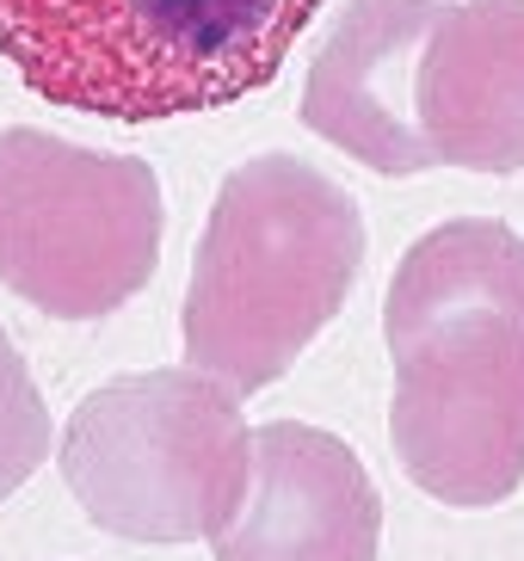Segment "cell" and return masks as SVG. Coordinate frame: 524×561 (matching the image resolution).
I'll return each instance as SVG.
<instances>
[{
	"mask_svg": "<svg viewBox=\"0 0 524 561\" xmlns=\"http://www.w3.org/2000/svg\"><path fill=\"white\" fill-rule=\"evenodd\" d=\"M395 364L389 445L420 494L481 512L524 481V234L438 222L401 253L383 302Z\"/></svg>",
	"mask_w": 524,
	"mask_h": 561,
	"instance_id": "6da1fadb",
	"label": "cell"
},
{
	"mask_svg": "<svg viewBox=\"0 0 524 561\" xmlns=\"http://www.w3.org/2000/svg\"><path fill=\"white\" fill-rule=\"evenodd\" d=\"M364 216L303 154H253L223 180L185 284V364L260 396L352 297Z\"/></svg>",
	"mask_w": 524,
	"mask_h": 561,
	"instance_id": "7a4b0ae2",
	"label": "cell"
},
{
	"mask_svg": "<svg viewBox=\"0 0 524 561\" xmlns=\"http://www.w3.org/2000/svg\"><path fill=\"white\" fill-rule=\"evenodd\" d=\"M315 13L321 0H0V56L62 112L167 124L272 87Z\"/></svg>",
	"mask_w": 524,
	"mask_h": 561,
	"instance_id": "3957f363",
	"label": "cell"
},
{
	"mask_svg": "<svg viewBox=\"0 0 524 561\" xmlns=\"http://www.w3.org/2000/svg\"><path fill=\"white\" fill-rule=\"evenodd\" d=\"M253 426L241 396L204 370L99 382L62 432L75 506L124 543H197L241 506Z\"/></svg>",
	"mask_w": 524,
	"mask_h": 561,
	"instance_id": "277c9868",
	"label": "cell"
},
{
	"mask_svg": "<svg viewBox=\"0 0 524 561\" xmlns=\"http://www.w3.org/2000/svg\"><path fill=\"white\" fill-rule=\"evenodd\" d=\"M161 180L136 154L0 130V290L56 321H105L155 278Z\"/></svg>",
	"mask_w": 524,
	"mask_h": 561,
	"instance_id": "5b68a950",
	"label": "cell"
},
{
	"mask_svg": "<svg viewBox=\"0 0 524 561\" xmlns=\"http://www.w3.org/2000/svg\"><path fill=\"white\" fill-rule=\"evenodd\" d=\"M413 173L524 167V0H444L408 62Z\"/></svg>",
	"mask_w": 524,
	"mask_h": 561,
	"instance_id": "8992f818",
	"label": "cell"
},
{
	"mask_svg": "<svg viewBox=\"0 0 524 561\" xmlns=\"http://www.w3.org/2000/svg\"><path fill=\"white\" fill-rule=\"evenodd\" d=\"M210 549L216 561H377L383 494L345 438L272 420L253 426L247 494Z\"/></svg>",
	"mask_w": 524,
	"mask_h": 561,
	"instance_id": "52a82bcc",
	"label": "cell"
},
{
	"mask_svg": "<svg viewBox=\"0 0 524 561\" xmlns=\"http://www.w3.org/2000/svg\"><path fill=\"white\" fill-rule=\"evenodd\" d=\"M444 0H345L303 87V124L389 180L413 173L408 62Z\"/></svg>",
	"mask_w": 524,
	"mask_h": 561,
	"instance_id": "ba28073f",
	"label": "cell"
},
{
	"mask_svg": "<svg viewBox=\"0 0 524 561\" xmlns=\"http://www.w3.org/2000/svg\"><path fill=\"white\" fill-rule=\"evenodd\" d=\"M49 457V408L25 352L0 328V500H13Z\"/></svg>",
	"mask_w": 524,
	"mask_h": 561,
	"instance_id": "9c48e42d",
	"label": "cell"
}]
</instances>
